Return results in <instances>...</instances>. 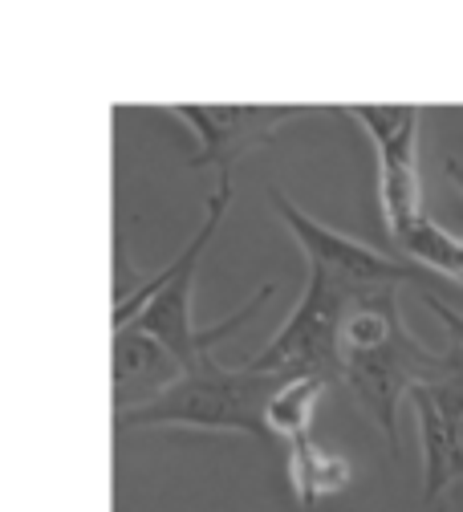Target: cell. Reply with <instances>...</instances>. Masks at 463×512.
Segmentation results:
<instances>
[{
	"instance_id": "1",
	"label": "cell",
	"mask_w": 463,
	"mask_h": 512,
	"mask_svg": "<svg viewBox=\"0 0 463 512\" xmlns=\"http://www.w3.org/2000/svg\"><path fill=\"white\" fill-rule=\"evenodd\" d=\"M342 382L370 423L382 431L390 460H399V407L415 387L443 374L447 354L427 350L399 313V285L362 293L342 317Z\"/></svg>"
},
{
	"instance_id": "2",
	"label": "cell",
	"mask_w": 463,
	"mask_h": 512,
	"mask_svg": "<svg viewBox=\"0 0 463 512\" xmlns=\"http://www.w3.org/2000/svg\"><path fill=\"white\" fill-rule=\"evenodd\" d=\"M232 208V183H216V191L204 204V216H200V228L195 236L179 248V256L147 277L143 285H135L130 293H118L114 301V330H126V326H139L143 334L159 338L187 370L204 366L208 358H216V346H224L240 326H248L252 317L269 305V297L277 293V281H264L228 322H216V326H195L191 317V293H195V269H200V256L204 248L216 240L224 216Z\"/></svg>"
},
{
	"instance_id": "3",
	"label": "cell",
	"mask_w": 463,
	"mask_h": 512,
	"mask_svg": "<svg viewBox=\"0 0 463 512\" xmlns=\"http://www.w3.org/2000/svg\"><path fill=\"white\" fill-rule=\"evenodd\" d=\"M281 374H264L252 366H224L220 358H208L204 366L187 370L175 387L155 399L143 411L118 415V431L130 427H195V431H236L260 443L269 439V423H264V411H269V399L281 387Z\"/></svg>"
},
{
	"instance_id": "4",
	"label": "cell",
	"mask_w": 463,
	"mask_h": 512,
	"mask_svg": "<svg viewBox=\"0 0 463 512\" xmlns=\"http://www.w3.org/2000/svg\"><path fill=\"white\" fill-rule=\"evenodd\" d=\"M358 297H350L346 289L329 285L325 277L309 273L301 301L293 305V313L285 317V326L273 334V342L264 346L260 354H252L244 366L264 370V374H281V378H342V317Z\"/></svg>"
},
{
	"instance_id": "5",
	"label": "cell",
	"mask_w": 463,
	"mask_h": 512,
	"mask_svg": "<svg viewBox=\"0 0 463 512\" xmlns=\"http://www.w3.org/2000/svg\"><path fill=\"white\" fill-rule=\"evenodd\" d=\"M362 131L370 135L378 151V208H382V228L390 240H399L423 212V175H419V106H342Z\"/></svg>"
},
{
	"instance_id": "6",
	"label": "cell",
	"mask_w": 463,
	"mask_h": 512,
	"mask_svg": "<svg viewBox=\"0 0 463 512\" xmlns=\"http://www.w3.org/2000/svg\"><path fill=\"white\" fill-rule=\"evenodd\" d=\"M269 204L281 216V224L297 236L309 273L325 277L329 285L346 289L350 297L374 293V289H390V285H407V281H423V269H415L403 256L378 252L370 244H358L334 228H325L321 220H313L309 212H301L281 187L269 191Z\"/></svg>"
},
{
	"instance_id": "7",
	"label": "cell",
	"mask_w": 463,
	"mask_h": 512,
	"mask_svg": "<svg viewBox=\"0 0 463 512\" xmlns=\"http://www.w3.org/2000/svg\"><path fill=\"white\" fill-rule=\"evenodd\" d=\"M175 118H183L195 139H200V151L187 159V167L216 171V183H232V167L264 147L273 143V135L281 131L285 122H293L301 114V106H244V102H179L171 106Z\"/></svg>"
},
{
	"instance_id": "8",
	"label": "cell",
	"mask_w": 463,
	"mask_h": 512,
	"mask_svg": "<svg viewBox=\"0 0 463 512\" xmlns=\"http://www.w3.org/2000/svg\"><path fill=\"white\" fill-rule=\"evenodd\" d=\"M183 374L187 366L159 338L143 334L139 326L114 330V411L118 415L151 407Z\"/></svg>"
},
{
	"instance_id": "9",
	"label": "cell",
	"mask_w": 463,
	"mask_h": 512,
	"mask_svg": "<svg viewBox=\"0 0 463 512\" xmlns=\"http://www.w3.org/2000/svg\"><path fill=\"white\" fill-rule=\"evenodd\" d=\"M411 407H415V419H419V460H423V504H439L459 480H463V468H459V452L451 443V431L443 423V411L439 403L431 399L427 387H415L411 391Z\"/></svg>"
},
{
	"instance_id": "10",
	"label": "cell",
	"mask_w": 463,
	"mask_h": 512,
	"mask_svg": "<svg viewBox=\"0 0 463 512\" xmlns=\"http://www.w3.org/2000/svg\"><path fill=\"white\" fill-rule=\"evenodd\" d=\"M350 484H354V464L342 452L317 443L313 435L301 443H289V488L301 512H313L321 500H334Z\"/></svg>"
},
{
	"instance_id": "11",
	"label": "cell",
	"mask_w": 463,
	"mask_h": 512,
	"mask_svg": "<svg viewBox=\"0 0 463 512\" xmlns=\"http://www.w3.org/2000/svg\"><path fill=\"white\" fill-rule=\"evenodd\" d=\"M329 395V378L305 374V378H285L277 395L269 399V411H264V423H269V439L273 443H301L313 435L321 399Z\"/></svg>"
},
{
	"instance_id": "12",
	"label": "cell",
	"mask_w": 463,
	"mask_h": 512,
	"mask_svg": "<svg viewBox=\"0 0 463 512\" xmlns=\"http://www.w3.org/2000/svg\"><path fill=\"white\" fill-rule=\"evenodd\" d=\"M394 244H399L403 261H411L415 269L439 273V277H451V281L463 285V236H455V232L443 228L439 220L419 216Z\"/></svg>"
},
{
	"instance_id": "13",
	"label": "cell",
	"mask_w": 463,
	"mask_h": 512,
	"mask_svg": "<svg viewBox=\"0 0 463 512\" xmlns=\"http://www.w3.org/2000/svg\"><path fill=\"white\" fill-rule=\"evenodd\" d=\"M443 354H447L443 374L435 382H423V387L431 391V399L443 411V423L451 431V443H455V452H459V468H463V346L447 342Z\"/></svg>"
},
{
	"instance_id": "14",
	"label": "cell",
	"mask_w": 463,
	"mask_h": 512,
	"mask_svg": "<svg viewBox=\"0 0 463 512\" xmlns=\"http://www.w3.org/2000/svg\"><path fill=\"white\" fill-rule=\"evenodd\" d=\"M423 305L439 317V326L447 330V342H455V346H463V313L459 309H451L443 297H435V293H423Z\"/></svg>"
},
{
	"instance_id": "15",
	"label": "cell",
	"mask_w": 463,
	"mask_h": 512,
	"mask_svg": "<svg viewBox=\"0 0 463 512\" xmlns=\"http://www.w3.org/2000/svg\"><path fill=\"white\" fill-rule=\"evenodd\" d=\"M443 171H447V179L463 191V159H443Z\"/></svg>"
}]
</instances>
